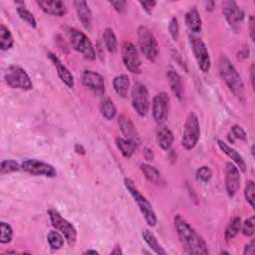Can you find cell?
I'll list each match as a JSON object with an SVG mask.
<instances>
[{
    "label": "cell",
    "mask_w": 255,
    "mask_h": 255,
    "mask_svg": "<svg viewBox=\"0 0 255 255\" xmlns=\"http://www.w3.org/2000/svg\"><path fill=\"white\" fill-rule=\"evenodd\" d=\"M173 225L178 239L187 254L207 255L209 250L203 237L179 214L173 218Z\"/></svg>",
    "instance_id": "cell-1"
},
{
    "label": "cell",
    "mask_w": 255,
    "mask_h": 255,
    "mask_svg": "<svg viewBox=\"0 0 255 255\" xmlns=\"http://www.w3.org/2000/svg\"><path fill=\"white\" fill-rule=\"evenodd\" d=\"M218 72L233 96L242 104L245 103V88L241 76L237 72L232 62L225 56L221 55L218 60Z\"/></svg>",
    "instance_id": "cell-2"
},
{
    "label": "cell",
    "mask_w": 255,
    "mask_h": 255,
    "mask_svg": "<svg viewBox=\"0 0 255 255\" xmlns=\"http://www.w3.org/2000/svg\"><path fill=\"white\" fill-rule=\"evenodd\" d=\"M65 34L68 38V41L71 47L75 51L80 53L87 60H90V61L96 60L97 54H96L95 48L92 42L90 41V39L88 38V36L84 32L74 27H66Z\"/></svg>",
    "instance_id": "cell-3"
},
{
    "label": "cell",
    "mask_w": 255,
    "mask_h": 255,
    "mask_svg": "<svg viewBox=\"0 0 255 255\" xmlns=\"http://www.w3.org/2000/svg\"><path fill=\"white\" fill-rule=\"evenodd\" d=\"M125 186L127 188V190L128 191V193L131 195V197L133 198L134 202H136L140 213L142 214L145 222L147 223L148 226L153 227L156 224V215L155 212L152 208V205L150 204V202L138 191V189L135 187L134 182L130 179L126 177L124 180Z\"/></svg>",
    "instance_id": "cell-4"
},
{
    "label": "cell",
    "mask_w": 255,
    "mask_h": 255,
    "mask_svg": "<svg viewBox=\"0 0 255 255\" xmlns=\"http://www.w3.org/2000/svg\"><path fill=\"white\" fill-rule=\"evenodd\" d=\"M5 83L12 89L30 91L33 89V83L28 73L20 66L11 65L4 73Z\"/></svg>",
    "instance_id": "cell-5"
},
{
    "label": "cell",
    "mask_w": 255,
    "mask_h": 255,
    "mask_svg": "<svg viewBox=\"0 0 255 255\" xmlns=\"http://www.w3.org/2000/svg\"><path fill=\"white\" fill-rule=\"evenodd\" d=\"M48 215L52 223V226L63 234V236L65 237V240L67 241L70 247H74L78 237V232L74 224L71 223L66 218H64L56 209H53V208L49 209Z\"/></svg>",
    "instance_id": "cell-6"
},
{
    "label": "cell",
    "mask_w": 255,
    "mask_h": 255,
    "mask_svg": "<svg viewBox=\"0 0 255 255\" xmlns=\"http://www.w3.org/2000/svg\"><path fill=\"white\" fill-rule=\"evenodd\" d=\"M137 42L142 55L147 60L154 62L158 57L159 48L155 37L146 26L140 25L137 28Z\"/></svg>",
    "instance_id": "cell-7"
},
{
    "label": "cell",
    "mask_w": 255,
    "mask_h": 255,
    "mask_svg": "<svg viewBox=\"0 0 255 255\" xmlns=\"http://www.w3.org/2000/svg\"><path fill=\"white\" fill-rule=\"evenodd\" d=\"M200 136V125L197 116L190 112L186 118L183 127L181 144L186 150L194 148L199 140Z\"/></svg>",
    "instance_id": "cell-8"
},
{
    "label": "cell",
    "mask_w": 255,
    "mask_h": 255,
    "mask_svg": "<svg viewBox=\"0 0 255 255\" xmlns=\"http://www.w3.org/2000/svg\"><path fill=\"white\" fill-rule=\"evenodd\" d=\"M131 105L139 117H145L149 111V94L145 85L135 83L131 89Z\"/></svg>",
    "instance_id": "cell-9"
},
{
    "label": "cell",
    "mask_w": 255,
    "mask_h": 255,
    "mask_svg": "<svg viewBox=\"0 0 255 255\" xmlns=\"http://www.w3.org/2000/svg\"><path fill=\"white\" fill-rule=\"evenodd\" d=\"M122 58L126 68L132 74H140L141 61L135 46L129 42H124L122 46Z\"/></svg>",
    "instance_id": "cell-10"
},
{
    "label": "cell",
    "mask_w": 255,
    "mask_h": 255,
    "mask_svg": "<svg viewBox=\"0 0 255 255\" xmlns=\"http://www.w3.org/2000/svg\"><path fill=\"white\" fill-rule=\"evenodd\" d=\"M21 168L25 172L34 176L55 177L57 175V171L52 164L34 158L25 159L21 163Z\"/></svg>",
    "instance_id": "cell-11"
},
{
    "label": "cell",
    "mask_w": 255,
    "mask_h": 255,
    "mask_svg": "<svg viewBox=\"0 0 255 255\" xmlns=\"http://www.w3.org/2000/svg\"><path fill=\"white\" fill-rule=\"evenodd\" d=\"M190 44L194 58L200 71L203 73L209 72L211 67V60L205 43L200 38L192 36L190 37Z\"/></svg>",
    "instance_id": "cell-12"
},
{
    "label": "cell",
    "mask_w": 255,
    "mask_h": 255,
    "mask_svg": "<svg viewBox=\"0 0 255 255\" xmlns=\"http://www.w3.org/2000/svg\"><path fill=\"white\" fill-rule=\"evenodd\" d=\"M169 97L165 92L156 94L151 102V115L157 125H162L168 116Z\"/></svg>",
    "instance_id": "cell-13"
},
{
    "label": "cell",
    "mask_w": 255,
    "mask_h": 255,
    "mask_svg": "<svg viewBox=\"0 0 255 255\" xmlns=\"http://www.w3.org/2000/svg\"><path fill=\"white\" fill-rule=\"evenodd\" d=\"M240 170L231 161L225 165V189L229 197H233L240 188Z\"/></svg>",
    "instance_id": "cell-14"
},
{
    "label": "cell",
    "mask_w": 255,
    "mask_h": 255,
    "mask_svg": "<svg viewBox=\"0 0 255 255\" xmlns=\"http://www.w3.org/2000/svg\"><path fill=\"white\" fill-rule=\"evenodd\" d=\"M222 13L227 23L233 28H237L244 20V11L235 1L226 0L222 2Z\"/></svg>",
    "instance_id": "cell-15"
},
{
    "label": "cell",
    "mask_w": 255,
    "mask_h": 255,
    "mask_svg": "<svg viewBox=\"0 0 255 255\" xmlns=\"http://www.w3.org/2000/svg\"><path fill=\"white\" fill-rule=\"evenodd\" d=\"M82 84L94 92L96 95H103L105 93V81L103 76L93 70H85L81 76Z\"/></svg>",
    "instance_id": "cell-16"
},
{
    "label": "cell",
    "mask_w": 255,
    "mask_h": 255,
    "mask_svg": "<svg viewBox=\"0 0 255 255\" xmlns=\"http://www.w3.org/2000/svg\"><path fill=\"white\" fill-rule=\"evenodd\" d=\"M48 58L50 59V61L52 62V64L54 65L57 74L60 78V80L70 89L74 88L75 85V80H74V76L71 73V71L62 63V61L54 54V53H48Z\"/></svg>",
    "instance_id": "cell-17"
},
{
    "label": "cell",
    "mask_w": 255,
    "mask_h": 255,
    "mask_svg": "<svg viewBox=\"0 0 255 255\" xmlns=\"http://www.w3.org/2000/svg\"><path fill=\"white\" fill-rule=\"evenodd\" d=\"M36 3L41 8V10L48 15L62 17L67 14V6L63 1L42 0V1H37Z\"/></svg>",
    "instance_id": "cell-18"
},
{
    "label": "cell",
    "mask_w": 255,
    "mask_h": 255,
    "mask_svg": "<svg viewBox=\"0 0 255 255\" xmlns=\"http://www.w3.org/2000/svg\"><path fill=\"white\" fill-rule=\"evenodd\" d=\"M118 125L120 127V129L124 135V137L128 138L137 144H139V136L135 129V127L133 123L130 121V119L125 115H121L118 118Z\"/></svg>",
    "instance_id": "cell-19"
},
{
    "label": "cell",
    "mask_w": 255,
    "mask_h": 255,
    "mask_svg": "<svg viewBox=\"0 0 255 255\" xmlns=\"http://www.w3.org/2000/svg\"><path fill=\"white\" fill-rule=\"evenodd\" d=\"M74 6L77 11L78 18L80 22L82 23L83 27L87 31H91L92 29V20H93V14L92 11L86 1H74Z\"/></svg>",
    "instance_id": "cell-20"
},
{
    "label": "cell",
    "mask_w": 255,
    "mask_h": 255,
    "mask_svg": "<svg viewBox=\"0 0 255 255\" xmlns=\"http://www.w3.org/2000/svg\"><path fill=\"white\" fill-rule=\"evenodd\" d=\"M217 144H218L219 148L221 149V151L223 153H225L230 159H232L233 163L239 168V170H241L242 172H246L245 160L243 159L241 154L236 149H234L233 147H231L230 145H228L226 142H224L221 139L217 140Z\"/></svg>",
    "instance_id": "cell-21"
},
{
    "label": "cell",
    "mask_w": 255,
    "mask_h": 255,
    "mask_svg": "<svg viewBox=\"0 0 255 255\" xmlns=\"http://www.w3.org/2000/svg\"><path fill=\"white\" fill-rule=\"evenodd\" d=\"M185 24L192 33H199L202 29V21L199 11L195 6H192L185 13Z\"/></svg>",
    "instance_id": "cell-22"
},
{
    "label": "cell",
    "mask_w": 255,
    "mask_h": 255,
    "mask_svg": "<svg viewBox=\"0 0 255 255\" xmlns=\"http://www.w3.org/2000/svg\"><path fill=\"white\" fill-rule=\"evenodd\" d=\"M166 77H167L170 90L172 91L173 95L176 97V99L179 102H182L184 92H183V86H182L180 76L174 70H168L166 72Z\"/></svg>",
    "instance_id": "cell-23"
},
{
    "label": "cell",
    "mask_w": 255,
    "mask_h": 255,
    "mask_svg": "<svg viewBox=\"0 0 255 255\" xmlns=\"http://www.w3.org/2000/svg\"><path fill=\"white\" fill-rule=\"evenodd\" d=\"M174 136L172 131L165 126L159 125L156 130V141L158 146L163 150H168L172 146Z\"/></svg>",
    "instance_id": "cell-24"
},
{
    "label": "cell",
    "mask_w": 255,
    "mask_h": 255,
    "mask_svg": "<svg viewBox=\"0 0 255 255\" xmlns=\"http://www.w3.org/2000/svg\"><path fill=\"white\" fill-rule=\"evenodd\" d=\"M116 144H117V147L119 148V150L121 151V153L126 158L131 157L138 145L136 142H134L128 138H126V137H117Z\"/></svg>",
    "instance_id": "cell-25"
},
{
    "label": "cell",
    "mask_w": 255,
    "mask_h": 255,
    "mask_svg": "<svg viewBox=\"0 0 255 255\" xmlns=\"http://www.w3.org/2000/svg\"><path fill=\"white\" fill-rule=\"evenodd\" d=\"M139 168H140V171L142 172V174L144 175V177L149 182H151L155 185H160L163 182L160 172L154 166H152L148 163H141L139 165Z\"/></svg>",
    "instance_id": "cell-26"
},
{
    "label": "cell",
    "mask_w": 255,
    "mask_h": 255,
    "mask_svg": "<svg viewBox=\"0 0 255 255\" xmlns=\"http://www.w3.org/2000/svg\"><path fill=\"white\" fill-rule=\"evenodd\" d=\"M113 87L116 93L122 97V98H127L128 92L129 89V79L128 75L122 74L119 76H116L113 80Z\"/></svg>",
    "instance_id": "cell-27"
},
{
    "label": "cell",
    "mask_w": 255,
    "mask_h": 255,
    "mask_svg": "<svg viewBox=\"0 0 255 255\" xmlns=\"http://www.w3.org/2000/svg\"><path fill=\"white\" fill-rule=\"evenodd\" d=\"M142 239L147 244V246L157 255H166V251L161 247V245L158 243L156 237L154 234L149 231L148 229H143L141 233Z\"/></svg>",
    "instance_id": "cell-28"
},
{
    "label": "cell",
    "mask_w": 255,
    "mask_h": 255,
    "mask_svg": "<svg viewBox=\"0 0 255 255\" xmlns=\"http://www.w3.org/2000/svg\"><path fill=\"white\" fill-rule=\"evenodd\" d=\"M241 225H242V221L239 216H235L229 222L224 232V238L227 243L230 242L232 239H234L238 235V233L241 231Z\"/></svg>",
    "instance_id": "cell-29"
},
{
    "label": "cell",
    "mask_w": 255,
    "mask_h": 255,
    "mask_svg": "<svg viewBox=\"0 0 255 255\" xmlns=\"http://www.w3.org/2000/svg\"><path fill=\"white\" fill-rule=\"evenodd\" d=\"M14 45V39L10 30L4 25L0 26V49L1 51H8Z\"/></svg>",
    "instance_id": "cell-30"
},
{
    "label": "cell",
    "mask_w": 255,
    "mask_h": 255,
    "mask_svg": "<svg viewBox=\"0 0 255 255\" xmlns=\"http://www.w3.org/2000/svg\"><path fill=\"white\" fill-rule=\"evenodd\" d=\"M103 39L107 50L110 53H116L118 51V40L116 34L112 28H106L103 33Z\"/></svg>",
    "instance_id": "cell-31"
},
{
    "label": "cell",
    "mask_w": 255,
    "mask_h": 255,
    "mask_svg": "<svg viewBox=\"0 0 255 255\" xmlns=\"http://www.w3.org/2000/svg\"><path fill=\"white\" fill-rule=\"evenodd\" d=\"M100 112L103 118L112 121L116 118L117 108L111 99H105L100 105Z\"/></svg>",
    "instance_id": "cell-32"
},
{
    "label": "cell",
    "mask_w": 255,
    "mask_h": 255,
    "mask_svg": "<svg viewBox=\"0 0 255 255\" xmlns=\"http://www.w3.org/2000/svg\"><path fill=\"white\" fill-rule=\"evenodd\" d=\"M65 237L58 230H50L47 234V241L53 250H60L65 243Z\"/></svg>",
    "instance_id": "cell-33"
},
{
    "label": "cell",
    "mask_w": 255,
    "mask_h": 255,
    "mask_svg": "<svg viewBox=\"0 0 255 255\" xmlns=\"http://www.w3.org/2000/svg\"><path fill=\"white\" fill-rule=\"evenodd\" d=\"M16 11L17 14L19 15V17L26 22L30 27H32L33 29L37 28V20L35 18V16L33 15V13L31 11H29L25 5H18L16 7Z\"/></svg>",
    "instance_id": "cell-34"
},
{
    "label": "cell",
    "mask_w": 255,
    "mask_h": 255,
    "mask_svg": "<svg viewBox=\"0 0 255 255\" xmlns=\"http://www.w3.org/2000/svg\"><path fill=\"white\" fill-rule=\"evenodd\" d=\"M21 168V165L14 159H4L0 163V173L8 174L15 171H18Z\"/></svg>",
    "instance_id": "cell-35"
},
{
    "label": "cell",
    "mask_w": 255,
    "mask_h": 255,
    "mask_svg": "<svg viewBox=\"0 0 255 255\" xmlns=\"http://www.w3.org/2000/svg\"><path fill=\"white\" fill-rule=\"evenodd\" d=\"M0 227H1L0 243L1 244L10 243L12 241V238H13V228H12V226L9 223L5 222V221H1Z\"/></svg>",
    "instance_id": "cell-36"
},
{
    "label": "cell",
    "mask_w": 255,
    "mask_h": 255,
    "mask_svg": "<svg viewBox=\"0 0 255 255\" xmlns=\"http://www.w3.org/2000/svg\"><path fill=\"white\" fill-rule=\"evenodd\" d=\"M212 170L209 166L207 165H202L200 166L195 173V178L197 181L201 182V183H207L210 181L211 177H212Z\"/></svg>",
    "instance_id": "cell-37"
},
{
    "label": "cell",
    "mask_w": 255,
    "mask_h": 255,
    "mask_svg": "<svg viewBox=\"0 0 255 255\" xmlns=\"http://www.w3.org/2000/svg\"><path fill=\"white\" fill-rule=\"evenodd\" d=\"M254 191H255L254 181L252 179L247 180L244 188V197H245V200L249 203V205L252 208L254 207Z\"/></svg>",
    "instance_id": "cell-38"
},
{
    "label": "cell",
    "mask_w": 255,
    "mask_h": 255,
    "mask_svg": "<svg viewBox=\"0 0 255 255\" xmlns=\"http://www.w3.org/2000/svg\"><path fill=\"white\" fill-rule=\"evenodd\" d=\"M241 230H242V234L247 237H251L254 235V232H255L254 216H250L247 219H245V221L241 225Z\"/></svg>",
    "instance_id": "cell-39"
},
{
    "label": "cell",
    "mask_w": 255,
    "mask_h": 255,
    "mask_svg": "<svg viewBox=\"0 0 255 255\" xmlns=\"http://www.w3.org/2000/svg\"><path fill=\"white\" fill-rule=\"evenodd\" d=\"M168 31L171 38L176 41L179 36V24L176 17H172L168 23Z\"/></svg>",
    "instance_id": "cell-40"
},
{
    "label": "cell",
    "mask_w": 255,
    "mask_h": 255,
    "mask_svg": "<svg viewBox=\"0 0 255 255\" xmlns=\"http://www.w3.org/2000/svg\"><path fill=\"white\" fill-rule=\"evenodd\" d=\"M230 133L232 134V136L235 139H240V140H247V134L245 132V130L238 125H234L231 127V130Z\"/></svg>",
    "instance_id": "cell-41"
},
{
    "label": "cell",
    "mask_w": 255,
    "mask_h": 255,
    "mask_svg": "<svg viewBox=\"0 0 255 255\" xmlns=\"http://www.w3.org/2000/svg\"><path fill=\"white\" fill-rule=\"evenodd\" d=\"M111 6L114 7V9L119 12V13H123L126 11L127 9V5H128V2L127 1H124V0H118V1H111L110 2Z\"/></svg>",
    "instance_id": "cell-42"
},
{
    "label": "cell",
    "mask_w": 255,
    "mask_h": 255,
    "mask_svg": "<svg viewBox=\"0 0 255 255\" xmlns=\"http://www.w3.org/2000/svg\"><path fill=\"white\" fill-rule=\"evenodd\" d=\"M140 6L142 7V9L147 13V14H151V11H152V8H154V6L156 5V2L155 1H140L139 2Z\"/></svg>",
    "instance_id": "cell-43"
},
{
    "label": "cell",
    "mask_w": 255,
    "mask_h": 255,
    "mask_svg": "<svg viewBox=\"0 0 255 255\" xmlns=\"http://www.w3.org/2000/svg\"><path fill=\"white\" fill-rule=\"evenodd\" d=\"M249 54H250V51H249V48L248 47H244L242 49H240L238 52H237V60L239 61H243L245 59H247L249 57Z\"/></svg>",
    "instance_id": "cell-44"
},
{
    "label": "cell",
    "mask_w": 255,
    "mask_h": 255,
    "mask_svg": "<svg viewBox=\"0 0 255 255\" xmlns=\"http://www.w3.org/2000/svg\"><path fill=\"white\" fill-rule=\"evenodd\" d=\"M254 253V239H251L249 243L244 246L243 254L244 255H252Z\"/></svg>",
    "instance_id": "cell-45"
},
{
    "label": "cell",
    "mask_w": 255,
    "mask_h": 255,
    "mask_svg": "<svg viewBox=\"0 0 255 255\" xmlns=\"http://www.w3.org/2000/svg\"><path fill=\"white\" fill-rule=\"evenodd\" d=\"M254 33H255V19L253 15L249 17V34L252 41H254Z\"/></svg>",
    "instance_id": "cell-46"
},
{
    "label": "cell",
    "mask_w": 255,
    "mask_h": 255,
    "mask_svg": "<svg viewBox=\"0 0 255 255\" xmlns=\"http://www.w3.org/2000/svg\"><path fill=\"white\" fill-rule=\"evenodd\" d=\"M143 156H144V158L147 159V160H152L153 157H154L153 152H152V150H151L149 147H145V148L143 149Z\"/></svg>",
    "instance_id": "cell-47"
},
{
    "label": "cell",
    "mask_w": 255,
    "mask_h": 255,
    "mask_svg": "<svg viewBox=\"0 0 255 255\" xmlns=\"http://www.w3.org/2000/svg\"><path fill=\"white\" fill-rule=\"evenodd\" d=\"M75 151L78 153V154H85L86 153V149L84 148V146L80 143H77L75 145Z\"/></svg>",
    "instance_id": "cell-48"
},
{
    "label": "cell",
    "mask_w": 255,
    "mask_h": 255,
    "mask_svg": "<svg viewBox=\"0 0 255 255\" xmlns=\"http://www.w3.org/2000/svg\"><path fill=\"white\" fill-rule=\"evenodd\" d=\"M214 8H215V2L214 1H207V2H205V9L207 10V11H213L214 10Z\"/></svg>",
    "instance_id": "cell-49"
},
{
    "label": "cell",
    "mask_w": 255,
    "mask_h": 255,
    "mask_svg": "<svg viewBox=\"0 0 255 255\" xmlns=\"http://www.w3.org/2000/svg\"><path fill=\"white\" fill-rule=\"evenodd\" d=\"M250 82L252 89H254V64H252L250 67Z\"/></svg>",
    "instance_id": "cell-50"
},
{
    "label": "cell",
    "mask_w": 255,
    "mask_h": 255,
    "mask_svg": "<svg viewBox=\"0 0 255 255\" xmlns=\"http://www.w3.org/2000/svg\"><path fill=\"white\" fill-rule=\"evenodd\" d=\"M111 254H115V255H120V254H123V251L121 249V246L120 245H116L114 247V249L111 251Z\"/></svg>",
    "instance_id": "cell-51"
},
{
    "label": "cell",
    "mask_w": 255,
    "mask_h": 255,
    "mask_svg": "<svg viewBox=\"0 0 255 255\" xmlns=\"http://www.w3.org/2000/svg\"><path fill=\"white\" fill-rule=\"evenodd\" d=\"M83 254H95L96 255V254H99V252L97 250H95V249H88V250L84 251Z\"/></svg>",
    "instance_id": "cell-52"
},
{
    "label": "cell",
    "mask_w": 255,
    "mask_h": 255,
    "mask_svg": "<svg viewBox=\"0 0 255 255\" xmlns=\"http://www.w3.org/2000/svg\"><path fill=\"white\" fill-rule=\"evenodd\" d=\"M220 254H229V252H228V251H224V250H223V251H221V252H220Z\"/></svg>",
    "instance_id": "cell-53"
}]
</instances>
